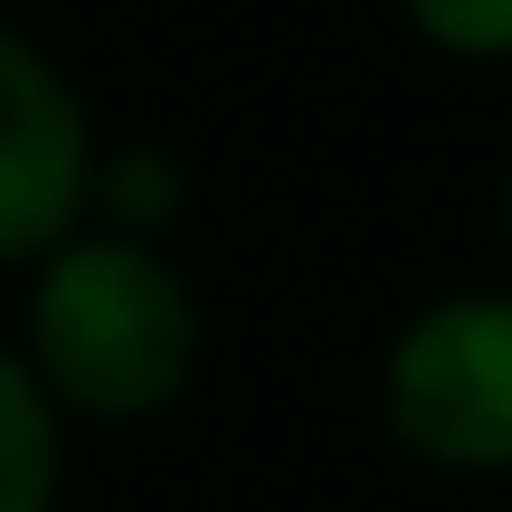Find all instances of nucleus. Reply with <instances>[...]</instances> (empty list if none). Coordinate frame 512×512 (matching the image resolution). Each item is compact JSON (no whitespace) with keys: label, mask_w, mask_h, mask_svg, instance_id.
<instances>
[{"label":"nucleus","mask_w":512,"mask_h":512,"mask_svg":"<svg viewBox=\"0 0 512 512\" xmlns=\"http://www.w3.org/2000/svg\"><path fill=\"white\" fill-rule=\"evenodd\" d=\"M10 351L38 370L67 427H143L190 399L209 361V313L171 247L124 228H76L29 266Z\"/></svg>","instance_id":"1"},{"label":"nucleus","mask_w":512,"mask_h":512,"mask_svg":"<svg viewBox=\"0 0 512 512\" xmlns=\"http://www.w3.org/2000/svg\"><path fill=\"white\" fill-rule=\"evenodd\" d=\"M380 427L427 475H512V285L427 294L389 332Z\"/></svg>","instance_id":"2"},{"label":"nucleus","mask_w":512,"mask_h":512,"mask_svg":"<svg viewBox=\"0 0 512 512\" xmlns=\"http://www.w3.org/2000/svg\"><path fill=\"white\" fill-rule=\"evenodd\" d=\"M95 152L105 133H95L76 76L29 29L0 19V266H38L86 228Z\"/></svg>","instance_id":"3"},{"label":"nucleus","mask_w":512,"mask_h":512,"mask_svg":"<svg viewBox=\"0 0 512 512\" xmlns=\"http://www.w3.org/2000/svg\"><path fill=\"white\" fill-rule=\"evenodd\" d=\"M67 503V418L38 389V370L0 342V512H57Z\"/></svg>","instance_id":"4"},{"label":"nucleus","mask_w":512,"mask_h":512,"mask_svg":"<svg viewBox=\"0 0 512 512\" xmlns=\"http://www.w3.org/2000/svg\"><path fill=\"white\" fill-rule=\"evenodd\" d=\"M190 209V171L171 143H105L95 152V200H86V228H124V238H152L171 247Z\"/></svg>","instance_id":"5"},{"label":"nucleus","mask_w":512,"mask_h":512,"mask_svg":"<svg viewBox=\"0 0 512 512\" xmlns=\"http://www.w3.org/2000/svg\"><path fill=\"white\" fill-rule=\"evenodd\" d=\"M399 19L456 67H512V0H399Z\"/></svg>","instance_id":"6"},{"label":"nucleus","mask_w":512,"mask_h":512,"mask_svg":"<svg viewBox=\"0 0 512 512\" xmlns=\"http://www.w3.org/2000/svg\"><path fill=\"white\" fill-rule=\"evenodd\" d=\"M503 247H512V162H503Z\"/></svg>","instance_id":"7"}]
</instances>
